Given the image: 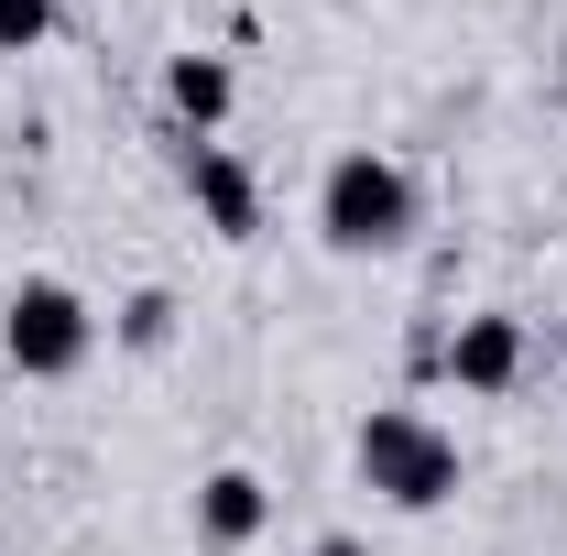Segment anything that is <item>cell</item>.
<instances>
[{
    "mask_svg": "<svg viewBox=\"0 0 567 556\" xmlns=\"http://www.w3.org/2000/svg\"><path fill=\"white\" fill-rule=\"evenodd\" d=\"M425 229V197H415V175L393 164V153H339L328 175H317V240L339 251V262H393L404 240Z\"/></svg>",
    "mask_w": 567,
    "mask_h": 556,
    "instance_id": "obj_1",
    "label": "cell"
},
{
    "mask_svg": "<svg viewBox=\"0 0 567 556\" xmlns=\"http://www.w3.org/2000/svg\"><path fill=\"white\" fill-rule=\"evenodd\" d=\"M350 470H360V491H382L393 513H436V502H458V481H470L458 436L436 415H415V404H371L360 436H350Z\"/></svg>",
    "mask_w": 567,
    "mask_h": 556,
    "instance_id": "obj_2",
    "label": "cell"
},
{
    "mask_svg": "<svg viewBox=\"0 0 567 556\" xmlns=\"http://www.w3.org/2000/svg\"><path fill=\"white\" fill-rule=\"evenodd\" d=\"M87 349H99V306L55 274H22L0 295V360L22 371V382H76L87 371Z\"/></svg>",
    "mask_w": 567,
    "mask_h": 556,
    "instance_id": "obj_3",
    "label": "cell"
},
{
    "mask_svg": "<svg viewBox=\"0 0 567 556\" xmlns=\"http://www.w3.org/2000/svg\"><path fill=\"white\" fill-rule=\"evenodd\" d=\"M175 186H186V208L208 218L218 240H262V175H251L229 142H186L175 132Z\"/></svg>",
    "mask_w": 567,
    "mask_h": 556,
    "instance_id": "obj_4",
    "label": "cell"
},
{
    "mask_svg": "<svg viewBox=\"0 0 567 556\" xmlns=\"http://www.w3.org/2000/svg\"><path fill=\"white\" fill-rule=\"evenodd\" d=\"M524 371H535V339H524V317L481 306V317H458V328H447V371H436V382H458V393H481V404H492V393H513Z\"/></svg>",
    "mask_w": 567,
    "mask_h": 556,
    "instance_id": "obj_5",
    "label": "cell"
},
{
    "mask_svg": "<svg viewBox=\"0 0 567 556\" xmlns=\"http://www.w3.org/2000/svg\"><path fill=\"white\" fill-rule=\"evenodd\" d=\"M262 524H274L262 470H208V481H197V546H208V556H240Z\"/></svg>",
    "mask_w": 567,
    "mask_h": 556,
    "instance_id": "obj_6",
    "label": "cell"
},
{
    "mask_svg": "<svg viewBox=\"0 0 567 556\" xmlns=\"http://www.w3.org/2000/svg\"><path fill=\"white\" fill-rule=\"evenodd\" d=\"M164 99H175V132H186V142H218L240 76H229V55H175V66H164Z\"/></svg>",
    "mask_w": 567,
    "mask_h": 556,
    "instance_id": "obj_7",
    "label": "cell"
},
{
    "mask_svg": "<svg viewBox=\"0 0 567 556\" xmlns=\"http://www.w3.org/2000/svg\"><path fill=\"white\" fill-rule=\"evenodd\" d=\"M175 317H186V306H175L164 284H142V295H121V317H110V339H121V349H175Z\"/></svg>",
    "mask_w": 567,
    "mask_h": 556,
    "instance_id": "obj_8",
    "label": "cell"
},
{
    "mask_svg": "<svg viewBox=\"0 0 567 556\" xmlns=\"http://www.w3.org/2000/svg\"><path fill=\"white\" fill-rule=\"evenodd\" d=\"M55 33V0H0V55H33Z\"/></svg>",
    "mask_w": 567,
    "mask_h": 556,
    "instance_id": "obj_9",
    "label": "cell"
},
{
    "mask_svg": "<svg viewBox=\"0 0 567 556\" xmlns=\"http://www.w3.org/2000/svg\"><path fill=\"white\" fill-rule=\"evenodd\" d=\"M306 556H371V546H360V535H317Z\"/></svg>",
    "mask_w": 567,
    "mask_h": 556,
    "instance_id": "obj_10",
    "label": "cell"
},
{
    "mask_svg": "<svg viewBox=\"0 0 567 556\" xmlns=\"http://www.w3.org/2000/svg\"><path fill=\"white\" fill-rule=\"evenodd\" d=\"M557 371H567V360H557Z\"/></svg>",
    "mask_w": 567,
    "mask_h": 556,
    "instance_id": "obj_11",
    "label": "cell"
}]
</instances>
